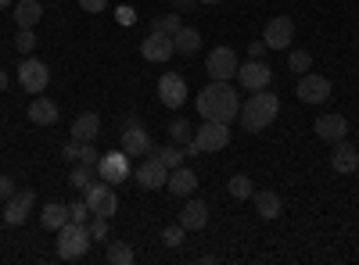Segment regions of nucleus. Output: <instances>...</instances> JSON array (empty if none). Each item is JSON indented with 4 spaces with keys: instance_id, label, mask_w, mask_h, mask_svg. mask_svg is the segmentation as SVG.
<instances>
[{
    "instance_id": "nucleus-40",
    "label": "nucleus",
    "mask_w": 359,
    "mask_h": 265,
    "mask_svg": "<svg viewBox=\"0 0 359 265\" xmlns=\"http://www.w3.org/2000/svg\"><path fill=\"white\" fill-rule=\"evenodd\" d=\"M79 8L90 11V15H101V11L108 8V0H79Z\"/></svg>"
},
{
    "instance_id": "nucleus-46",
    "label": "nucleus",
    "mask_w": 359,
    "mask_h": 265,
    "mask_svg": "<svg viewBox=\"0 0 359 265\" xmlns=\"http://www.w3.org/2000/svg\"><path fill=\"white\" fill-rule=\"evenodd\" d=\"M198 4H219V0H198Z\"/></svg>"
},
{
    "instance_id": "nucleus-19",
    "label": "nucleus",
    "mask_w": 359,
    "mask_h": 265,
    "mask_svg": "<svg viewBox=\"0 0 359 265\" xmlns=\"http://www.w3.org/2000/svg\"><path fill=\"white\" fill-rule=\"evenodd\" d=\"M180 226H184L187 233H191V229H205V226H208V204L198 201V197H191L184 208H180Z\"/></svg>"
},
{
    "instance_id": "nucleus-24",
    "label": "nucleus",
    "mask_w": 359,
    "mask_h": 265,
    "mask_svg": "<svg viewBox=\"0 0 359 265\" xmlns=\"http://www.w3.org/2000/svg\"><path fill=\"white\" fill-rule=\"evenodd\" d=\"M252 201H255V212H259L262 219H277V215H280V208H284L280 197H277L273 190H255V194H252Z\"/></svg>"
},
{
    "instance_id": "nucleus-10",
    "label": "nucleus",
    "mask_w": 359,
    "mask_h": 265,
    "mask_svg": "<svg viewBox=\"0 0 359 265\" xmlns=\"http://www.w3.org/2000/svg\"><path fill=\"white\" fill-rule=\"evenodd\" d=\"M133 169H130V155L126 151H108V155H101V162H97V176L104 183H123L126 176H130Z\"/></svg>"
},
{
    "instance_id": "nucleus-25",
    "label": "nucleus",
    "mask_w": 359,
    "mask_h": 265,
    "mask_svg": "<svg viewBox=\"0 0 359 265\" xmlns=\"http://www.w3.org/2000/svg\"><path fill=\"white\" fill-rule=\"evenodd\" d=\"M40 222H43L47 229H62V226L69 222V204H57V201L43 204V212H40Z\"/></svg>"
},
{
    "instance_id": "nucleus-15",
    "label": "nucleus",
    "mask_w": 359,
    "mask_h": 265,
    "mask_svg": "<svg viewBox=\"0 0 359 265\" xmlns=\"http://www.w3.org/2000/svg\"><path fill=\"white\" fill-rule=\"evenodd\" d=\"M140 54L147 57V62H169V57L176 54V43H172V36H165V33H155V29H151V33H147L144 40H140Z\"/></svg>"
},
{
    "instance_id": "nucleus-4",
    "label": "nucleus",
    "mask_w": 359,
    "mask_h": 265,
    "mask_svg": "<svg viewBox=\"0 0 359 265\" xmlns=\"http://www.w3.org/2000/svg\"><path fill=\"white\" fill-rule=\"evenodd\" d=\"M83 201L90 204V212L94 215H104V219H111L115 212H118V197H115V187L111 183H90L86 190H83Z\"/></svg>"
},
{
    "instance_id": "nucleus-28",
    "label": "nucleus",
    "mask_w": 359,
    "mask_h": 265,
    "mask_svg": "<svg viewBox=\"0 0 359 265\" xmlns=\"http://www.w3.org/2000/svg\"><path fill=\"white\" fill-rule=\"evenodd\" d=\"M69 183H72L76 190H86L90 183H94V165H83V162H76V169L69 172Z\"/></svg>"
},
{
    "instance_id": "nucleus-47",
    "label": "nucleus",
    "mask_w": 359,
    "mask_h": 265,
    "mask_svg": "<svg viewBox=\"0 0 359 265\" xmlns=\"http://www.w3.org/2000/svg\"><path fill=\"white\" fill-rule=\"evenodd\" d=\"M0 8H11V0H0Z\"/></svg>"
},
{
    "instance_id": "nucleus-13",
    "label": "nucleus",
    "mask_w": 359,
    "mask_h": 265,
    "mask_svg": "<svg viewBox=\"0 0 359 265\" xmlns=\"http://www.w3.org/2000/svg\"><path fill=\"white\" fill-rule=\"evenodd\" d=\"M33 204H36V194L33 190H15L4 201V222L8 226H22L29 219V212H33Z\"/></svg>"
},
{
    "instance_id": "nucleus-21",
    "label": "nucleus",
    "mask_w": 359,
    "mask_h": 265,
    "mask_svg": "<svg viewBox=\"0 0 359 265\" xmlns=\"http://www.w3.org/2000/svg\"><path fill=\"white\" fill-rule=\"evenodd\" d=\"M57 119H62V111H57V104L36 94V101L29 104V122H36V126H57Z\"/></svg>"
},
{
    "instance_id": "nucleus-35",
    "label": "nucleus",
    "mask_w": 359,
    "mask_h": 265,
    "mask_svg": "<svg viewBox=\"0 0 359 265\" xmlns=\"http://www.w3.org/2000/svg\"><path fill=\"white\" fill-rule=\"evenodd\" d=\"M108 222L111 219H104V215H90V241H108Z\"/></svg>"
},
{
    "instance_id": "nucleus-45",
    "label": "nucleus",
    "mask_w": 359,
    "mask_h": 265,
    "mask_svg": "<svg viewBox=\"0 0 359 265\" xmlns=\"http://www.w3.org/2000/svg\"><path fill=\"white\" fill-rule=\"evenodd\" d=\"M172 4H176V11H180V8H191V4H198V0H172Z\"/></svg>"
},
{
    "instance_id": "nucleus-18",
    "label": "nucleus",
    "mask_w": 359,
    "mask_h": 265,
    "mask_svg": "<svg viewBox=\"0 0 359 265\" xmlns=\"http://www.w3.org/2000/svg\"><path fill=\"white\" fill-rule=\"evenodd\" d=\"M165 190L169 194H176V197H191L194 190H198V176L191 172V169H169V180H165Z\"/></svg>"
},
{
    "instance_id": "nucleus-42",
    "label": "nucleus",
    "mask_w": 359,
    "mask_h": 265,
    "mask_svg": "<svg viewBox=\"0 0 359 265\" xmlns=\"http://www.w3.org/2000/svg\"><path fill=\"white\" fill-rule=\"evenodd\" d=\"M115 18H118V22H123V25H133V22H137V15H133V8H118V11H115Z\"/></svg>"
},
{
    "instance_id": "nucleus-44",
    "label": "nucleus",
    "mask_w": 359,
    "mask_h": 265,
    "mask_svg": "<svg viewBox=\"0 0 359 265\" xmlns=\"http://www.w3.org/2000/svg\"><path fill=\"white\" fill-rule=\"evenodd\" d=\"M8 83H11V79H8V72H4V69H0V94H4V90H8Z\"/></svg>"
},
{
    "instance_id": "nucleus-3",
    "label": "nucleus",
    "mask_w": 359,
    "mask_h": 265,
    "mask_svg": "<svg viewBox=\"0 0 359 265\" xmlns=\"http://www.w3.org/2000/svg\"><path fill=\"white\" fill-rule=\"evenodd\" d=\"M90 251V226L83 222H65L62 229H57V258H65V262H76Z\"/></svg>"
},
{
    "instance_id": "nucleus-30",
    "label": "nucleus",
    "mask_w": 359,
    "mask_h": 265,
    "mask_svg": "<svg viewBox=\"0 0 359 265\" xmlns=\"http://www.w3.org/2000/svg\"><path fill=\"white\" fill-rule=\"evenodd\" d=\"M151 29H155V33H165V36H176V33H180V15H176V11L158 15V18L151 22Z\"/></svg>"
},
{
    "instance_id": "nucleus-32",
    "label": "nucleus",
    "mask_w": 359,
    "mask_h": 265,
    "mask_svg": "<svg viewBox=\"0 0 359 265\" xmlns=\"http://www.w3.org/2000/svg\"><path fill=\"white\" fill-rule=\"evenodd\" d=\"M184 237H187V229L180 226V222H172V226L162 229V244L165 248H180V244H184Z\"/></svg>"
},
{
    "instance_id": "nucleus-22",
    "label": "nucleus",
    "mask_w": 359,
    "mask_h": 265,
    "mask_svg": "<svg viewBox=\"0 0 359 265\" xmlns=\"http://www.w3.org/2000/svg\"><path fill=\"white\" fill-rule=\"evenodd\" d=\"M97 133H101V119H97L94 111H83L79 119L72 122V140H79V143L97 140Z\"/></svg>"
},
{
    "instance_id": "nucleus-36",
    "label": "nucleus",
    "mask_w": 359,
    "mask_h": 265,
    "mask_svg": "<svg viewBox=\"0 0 359 265\" xmlns=\"http://www.w3.org/2000/svg\"><path fill=\"white\" fill-rule=\"evenodd\" d=\"M15 47H18L22 54H33V50H36V33H33V29H18Z\"/></svg>"
},
{
    "instance_id": "nucleus-11",
    "label": "nucleus",
    "mask_w": 359,
    "mask_h": 265,
    "mask_svg": "<svg viewBox=\"0 0 359 265\" xmlns=\"http://www.w3.org/2000/svg\"><path fill=\"white\" fill-rule=\"evenodd\" d=\"M158 97H162V104L172 108V111L184 108V101H187V83H184V76H180V72H165V76L158 79Z\"/></svg>"
},
{
    "instance_id": "nucleus-29",
    "label": "nucleus",
    "mask_w": 359,
    "mask_h": 265,
    "mask_svg": "<svg viewBox=\"0 0 359 265\" xmlns=\"http://www.w3.org/2000/svg\"><path fill=\"white\" fill-rule=\"evenodd\" d=\"M108 262H111V265H130V262H133V248L123 244V241H111V244H108Z\"/></svg>"
},
{
    "instance_id": "nucleus-14",
    "label": "nucleus",
    "mask_w": 359,
    "mask_h": 265,
    "mask_svg": "<svg viewBox=\"0 0 359 265\" xmlns=\"http://www.w3.org/2000/svg\"><path fill=\"white\" fill-rule=\"evenodd\" d=\"M298 97H302L306 104H323V101H331V79L313 76V72H302V79H298Z\"/></svg>"
},
{
    "instance_id": "nucleus-23",
    "label": "nucleus",
    "mask_w": 359,
    "mask_h": 265,
    "mask_svg": "<svg viewBox=\"0 0 359 265\" xmlns=\"http://www.w3.org/2000/svg\"><path fill=\"white\" fill-rule=\"evenodd\" d=\"M40 18H43L40 0H22V4H15V25L18 29H36Z\"/></svg>"
},
{
    "instance_id": "nucleus-39",
    "label": "nucleus",
    "mask_w": 359,
    "mask_h": 265,
    "mask_svg": "<svg viewBox=\"0 0 359 265\" xmlns=\"http://www.w3.org/2000/svg\"><path fill=\"white\" fill-rule=\"evenodd\" d=\"M79 151H83V143H79V140H69V143L62 147V158H65V162H79Z\"/></svg>"
},
{
    "instance_id": "nucleus-1",
    "label": "nucleus",
    "mask_w": 359,
    "mask_h": 265,
    "mask_svg": "<svg viewBox=\"0 0 359 265\" xmlns=\"http://www.w3.org/2000/svg\"><path fill=\"white\" fill-rule=\"evenodd\" d=\"M198 115L201 119H212V122H233L237 119V111H241V104H237V90L230 83H219V79H212L205 86V90L198 94Z\"/></svg>"
},
{
    "instance_id": "nucleus-9",
    "label": "nucleus",
    "mask_w": 359,
    "mask_h": 265,
    "mask_svg": "<svg viewBox=\"0 0 359 265\" xmlns=\"http://www.w3.org/2000/svg\"><path fill=\"white\" fill-rule=\"evenodd\" d=\"M237 54L230 50V47H216L212 54H208V79H219V83H230V79H237Z\"/></svg>"
},
{
    "instance_id": "nucleus-8",
    "label": "nucleus",
    "mask_w": 359,
    "mask_h": 265,
    "mask_svg": "<svg viewBox=\"0 0 359 265\" xmlns=\"http://www.w3.org/2000/svg\"><path fill=\"white\" fill-rule=\"evenodd\" d=\"M137 187H144V190H162L165 187V180H169V165L151 151V155H147L140 165H137Z\"/></svg>"
},
{
    "instance_id": "nucleus-37",
    "label": "nucleus",
    "mask_w": 359,
    "mask_h": 265,
    "mask_svg": "<svg viewBox=\"0 0 359 265\" xmlns=\"http://www.w3.org/2000/svg\"><path fill=\"white\" fill-rule=\"evenodd\" d=\"M90 215H94V212H90L86 201H72V204H69V219H72V222H83V226H86Z\"/></svg>"
},
{
    "instance_id": "nucleus-31",
    "label": "nucleus",
    "mask_w": 359,
    "mask_h": 265,
    "mask_svg": "<svg viewBox=\"0 0 359 265\" xmlns=\"http://www.w3.org/2000/svg\"><path fill=\"white\" fill-rule=\"evenodd\" d=\"M287 65H291V72H309L313 69V54L309 50H291L287 54Z\"/></svg>"
},
{
    "instance_id": "nucleus-26",
    "label": "nucleus",
    "mask_w": 359,
    "mask_h": 265,
    "mask_svg": "<svg viewBox=\"0 0 359 265\" xmlns=\"http://www.w3.org/2000/svg\"><path fill=\"white\" fill-rule=\"evenodd\" d=\"M172 43H176L180 54H198L201 50V33L191 29V25H180V33L172 36Z\"/></svg>"
},
{
    "instance_id": "nucleus-6",
    "label": "nucleus",
    "mask_w": 359,
    "mask_h": 265,
    "mask_svg": "<svg viewBox=\"0 0 359 265\" xmlns=\"http://www.w3.org/2000/svg\"><path fill=\"white\" fill-rule=\"evenodd\" d=\"M194 143H198V151L201 155H212V151H223V147L230 143V126L226 122H212V119H205L194 133Z\"/></svg>"
},
{
    "instance_id": "nucleus-12",
    "label": "nucleus",
    "mask_w": 359,
    "mask_h": 265,
    "mask_svg": "<svg viewBox=\"0 0 359 265\" xmlns=\"http://www.w3.org/2000/svg\"><path fill=\"white\" fill-rule=\"evenodd\" d=\"M266 47L269 50H287L291 40H294V22L287 15H277L273 22H266V33H262Z\"/></svg>"
},
{
    "instance_id": "nucleus-27",
    "label": "nucleus",
    "mask_w": 359,
    "mask_h": 265,
    "mask_svg": "<svg viewBox=\"0 0 359 265\" xmlns=\"http://www.w3.org/2000/svg\"><path fill=\"white\" fill-rule=\"evenodd\" d=\"M169 140H172V143H180V147L194 140V129H191V122L184 119V115H180V119H172V122H169Z\"/></svg>"
},
{
    "instance_id": "nucleus-20",
    "label": "nucleus",
    "mask_w": 359,
    "mask_h": 265,
    "mask_svg": "<svg viewBox=\"0 0 359 265\" xmlns=\"http://www.w3.org/2000/svg\"><path fill=\"white\" fill-rule=\"evenodd\" d=\"M123 151H126V155H151V136H147L144 126H137V122L126 126V133H123Z\"/></svg>"
},
{
    "instance_id": "nucleus-5",
    "label": "nucleus",
    "mask_w": 359,
    "mask_h": 265,
    "mask_svg": "<svg viewBox=\"0 0 359 265\" xmlns=\"http://www.w3.org/2000/svg\"><path fill=\"white\" fill-rule=\"evenodd\" d=\"M269 79H273V69H269L266 62H259V57H248V62L237 65V83H241V90H248V94L266 90Z\"/></svg>"
},
{
    "instance_id": "nucleus-34",
    "label": "nucleus",
    "mask_w": 359,
    "mask_h": 265,
    "mask_svg": "<svg viewBox=\"0 0 359 265\" xmlns=\"http://www.w3.org/2000/svg\"><path fill=\"white\" fill-rule=\"evenodd\" d=\"M169 169H180V162H184V151H180V147L176 143H165V147H158V151H155Z\"/></svg>"
},
{
    "instance_id": "nucleus-38",
    "label": "nucleus",
    "mask_w": 359,
    "mask_h": 265,
    "mask_svg": "<svg viewBox=\"0 0 359 265\" xmlns=\"http://www.w3.org/2000/svg\"><path fill=\"white\" fill-rule=\"evenodd\" d=\"M79 162H83V165H94V169H97L101 155L94 151V140H90V143H83V151H79Z\"/></svg>"
},
{
    "instance_id": "nucleus-16",
    "label": "nucleus",
    "mask_w": 359,
    "mask_h": 265,
    "mask_svg": "<svg viewBox=\"0 0 359 265\" xmlns=\"http://www.w3.org/2000/svg\"><path fill=\"white\" fill-rule=\"evenodd\" d=\"M313 129H316V136H320L323 143H338V140H345V136H348V122H345V115H320V119L313 122Z\"/></svg>"
},
{
    "instance_id": "nucleus-41",
    "label": "nucleus",
    "mask_w": 359,
    "mask_h": 265,
    "mask_svg": "<svg viewBox=\"0 0 359 265\" xmlns=\"http://www.w3.org/2000/svg\"><path fill=\"white\" fill-rule=\"evenodd\" d=\"M15 194V180H11V176H0V201H8Z\"/></svg>"
},
{
    "instance_id": "nucleus-2",
    "label": "nucleus",
    "mask_w": 359,
    "mask_h": 265,
    "mask_svg": "<svg viewBox=\"0 0 359 265\" xmlns=\"http://www.w3.org/2000/svg\"><path fill=\"white\" fill-rule=\"evenodd\" d=\"M277 115H280V97L269 94V86H266V90H255V94L241 104L237 119H241V126H245L248 133H262L266 126H273Z\"/></svg>"
},
{
    "instance_id": "nucleus-43",
    "label": "nucleus",
    "mask_w": 359,
    "mask_h": 265,
    "mask_svg": "<svg viewBox=\"0 0 359 265\" xmlns=\"http://www.w3.org/2000/svg\"><path fill=\"white\" fill-rule=\"evenodd\" d=\"M262 50H266V40H255V43L248 47V54H252V57H262Z\"/></svg>"
},
{
    "instance_id": "nucleus-17",
    "label": "nucleus",
    "mask_w": 359,
    "mask_h": 265,
    "mask_svg": "<svg viewBox=\"0 0 359 265\" xmlns=\"http://www.w3.org/2000/svg\"><path fill=\"white\" fill-rule=\"evenodd\" d=\"M331 147H334V151H331V169H334V172L348 176V172L359 169V151H355L348 140H338V143H331Z\"/></svg>"
},
{
    "instance_id": "nucleus-33",
    "label": "nucleus",
    "mask_w": 359,
    "mask_h": 265,
    "mask_svg": "<svg viewBox=\"0 0 359 265\" xmlns=\"http://www.w3.org/2000/svg\"><path fill=\"white\" fill-rule=\"evenodd\" d=\"M230 194H233L237 201H245V197H252V194H255V187H252L248 176H233V180H230Z\"/></svg>"
},
{
    "instance_id": "nucleus-7",
    "label": "nucleus",
    "mask_w": 359,
    "mask_h": 265,
    "mask_svg": "<svg viewBox=\"0 0 359 265\" xmlns=\"http://www.w3.org/2000/svg\"><path fill=\"white\" fill-rule=\"evenodd\" d=\"M18 83H22V90L25 94H43L47 90V83H50V69L40 62V57H25V62L18 65Z\"/></svg>"
}]
</instances>
